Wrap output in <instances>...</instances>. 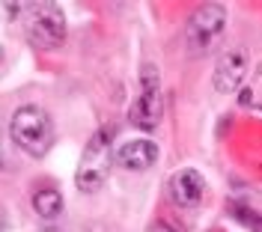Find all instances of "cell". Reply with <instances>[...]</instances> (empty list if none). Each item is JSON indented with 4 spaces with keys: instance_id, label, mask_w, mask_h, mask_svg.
<instances>
[{
    "instance_id": "obj_1",
    "label": "cell",
    "mask_w": 262,
    "mask_h": 232,
    "mask_svg": "<svg viewBox=\"0 0 262 232\" xmlns=\"http://www.w3.org/2000/svg\"><path fill=\"white\" fill-rule=\"evenodd\" d=\"M9 134L24 155L39 161L54 146V119L39 104H21L9 119Z\"/></svg>"
},
{
    "instance_id": "obj_2",
    "label": "cell",
    "mask_w": 262,
    "mask_h": 232,
    "mask_svg": "<svg viewBox=\"0 0 262 232\" xmlns=\"http://www.w3.org/2000/svg\"><path fill=\"white\" fill-rule=\"evenodd\" d=\"M116 164V149H114V131L111 128H98L81 152L78 161V173H75V184L81 194H96L101 184L107 182L111 167Z\"/></svg>"
},
{
    "instance_id": "obj_3",
    "label": "cell",
    "mask_w": 262,
    "mask_h": 232,
    "mask_svg": "<svg viewBox=\"0 0 262 232\" xmlns=\"http://www.w3.org/2000/svg\"><path fill=\"white\" fill-rule=\"evenodd\" d=\"M164 119V89H161V78L158 68L146 63L140 68V92L128 110V122L137 131H155Z\"/></svg>"
},
{
    "instance_id": "obj_4",
    "label": "cell",
    "mask_w": 262,
    "mask_h": 232,
    "mask_svg": "<svg viewBox=\"0 0 262 232\" xmlns=\"http://www.w3.org/2000/svg\"><path fill=\"white\" fill-rule=\"evenodd\" d=\"M24 30L30 42L42 51H54L66 39V15L57 3H27L24 6Z\"/></svg>"
},
{
    "instance_id": "obj_5",
    "label": "cell",
    "mask_w": 262,
    "mask_h": 232,
    "mask_svg": "<svg viewBox=\"0 0 262 232\" xmlns=\"http://www.w3.org/2000/svg\"><path fill=\"white\" fill-rule=\"evenodd\" d=\"M224 27H227V9L221 3L196 6L188 18V45H191V51H196V54L209 51L221 39Z\"/></svg>"
},
{
    "instance_id": "obj_6",
    "label": "cell",
    "mask_w": 262,
    "mask_h": 232,
    "mask_svg": "<svg viewBox=\"0 0 262 232\" xmlns=\"http://www.w3.org/2000/svg\"><path fill=\"white\" fill-rule=\"evenodd\" d=\"M247 68H250V57H247V48L235 45L221 54L217 66H214V75H212V83L217 92H235L247 78Z\"/></svg>"
},
{
    "instance_id": "obj_7",
    "label": "cell",
    "mask_w": 262,
    "mask_h": 232,
    "mask_svg": "<svg viewBox=\"0 0 262 232\" xmlns=\"http://www.w3.org/2000/svg\"><path fill=\"white\" fill-rule=\"evenodd\" d=\"M203 194H206V182H203V176L196 170L185 167L179 173H173V179H170V197H173V202L179 208H196L203 202Z\"/></svg>"
},
{
    "instance_id": "obj_8",
    "label": "cell",
    "mask_w": 262,
    "mask_h": 232,
    "mask_svg": "<svg viewBox=\"0 0 262 232\" xmlns=\"http://www.w3.org/2000/svg\"><path fill=\"white\" fill-rule=\"evenodd\" d=\"M158 161V146L152 140H128L116 149V164L131 173H143Z\"/></svg>"
},
{
    "instance_id": "obj_9",
    "label": "cell",
    "mask_w": 262,
    "mask_h": 232,
    "mask_svg": "<svg viewBox=\"0 0 262 232\" xmlns=\"http://www.w3.org/2000/svg\"><path fill=\"white\" fill-rule=\"evenodd\" d=\"M30 205L33 212L42 217L45 223H51V220H57V217L63 215L66 202H63V194L57 191V188H36L30 197Z\"/></svg>"
},
{
    "instance_id": "obj_10",
    "label": "cell",
    "mask_w": 262,
    "mask_h": 232,
    "mask_svg": "<svg viewBox=\"0 0 262 232\" xmlns=\"http://www.w3.org/2000/svg\"><path fill=\"white\" fill-rule=\"evenodd\" d=\"M146 232H179V229H173L170 223H152V226H149Z\"/></svg>"
},
{
    "instance_id": "obj_11",
    "label": "cell",
    "mask_w": 262,
    "mask_h": 232,
    "mask_svg": "<svg viewBox=\"0 0 262 232\" xmlns=\"http://www.w3.org/2000/svg\"><path fill=\"white\" fill-rule=\"evenodd\" d=\"M6 223H9V220H6V212L0 208V232H6Z\"/></svg>"
},
{
    "instance_id": "obj_12",
    "label": "cell",
    "mask_w": 262,
    "mask_h": 232,
    "mask_svg": "<svg viewBox=\"0 0 262 232\" xmlns=\"http://www.w3.org/2000/svg\"><path fill=\"white\" fill-rule=\"evenodd\" d=\"M42 232H66V229H60V226H45Z\"/></svg>"
}]
</instances>
